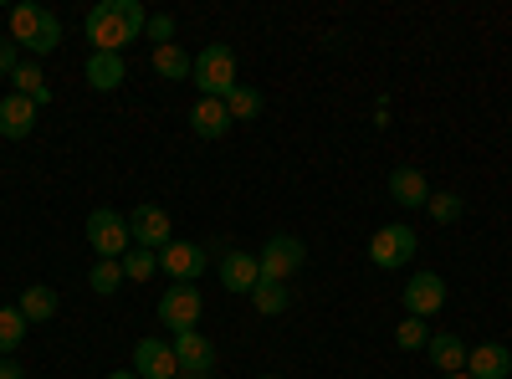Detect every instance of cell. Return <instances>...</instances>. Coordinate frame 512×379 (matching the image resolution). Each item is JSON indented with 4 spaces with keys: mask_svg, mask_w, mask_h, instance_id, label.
<instances>
[{
    "mask_svg": "<svg viewBox=\"0 0 512 379\" xmlns=\"http://www.w3.org/2000/svg\"><path fill=\"white\" fill-rule=\"evenodd\" d=\"M144 26H149V11L139 6V0H103V6H93L88 21H82L93 52H118V57H123L128 41L144 36Z\"/></svg>",
    "mask_w": 512,
    "mask_h": 379,
    "instance_id": "6da1fadb",
    "label": "cell"
},
{
    "mask_svg": "<svg viewBox=\"0 0 512 379\" xmlns=\"http://www.w3.org/2000/svg\"><path fill=\"white\" fill-rule=\"evenodd\" d=\"M190 82L200 88V98H231V88H236V52L226 47V41H210V47L195 57Z\"/></svg>",
    "mask_w": 512,
    "mask_h": 379,
    "instance_id": "7a4b0ae2",
    "label": "cell"
},
{
    "mask_svg": "<svg viewBox=\"0 0 512 379\" xmlns=\"http://www.w3.org/2000/svg\"><path fill=\"white\" fill-rule=\"evenodd\" d=\"M88 246L98 262H123V251L134 246V236H128V216L113 205H98L88 216Z\"/></svg>",
    "mask_w": 512,
    "mask_h": 379,
    "instance_id": "3957f363",
    "label": "cell"
},
{
    "mask_svg": "<svg viewBox=\"0 0 512 379\" xmlns=\"http://www.w3.org/2000/svg\"><path fill=\"white\" fill-rule=\"evenodd\" d=\"M415 251H420V236L405 226V221H390V226H379L369 236V262L379 272H395V267H410L415 262Z\"/></svg>",
    "mask_w": 512,
    "mask_h": 379,
    "instance_id": "277c9868",
    "label": "cell"
},
{
    "mask_svg": "<svg viewBox=\"0 0 512 379\" xmlns=\"http://www.w3.org/2000/svg\"><path fill=\"white\" fill-rule=\"evenodd\" d=\"M308 262V246L297 241V236H272L262 251H256V267H262V282H292L297 272H303Z\"/></svg>",
    "mask_w": 512,
    "mask_h": 379,
    "instance_id": "5b68a950",
    "label": "cell"
},
{
    "mask_svg": "<svg viewBox=\"0 0 512 379\" xmlns=\"http://www.w3.org/2000/svg\"><path fill=\"white\" fill-rule=\"evenodd\" d=\"M159 323L175 328V333L200 328V287H190V282L164 287V298H159Z\"/></svg>",
    "mask_w": 512,
    "mask_h": 379,
    "instance_id": "8992f818",
    "label": "cell"
},
{
    "mask_svg": "<svg viewBox=\"0 0 512 379\" xmlns=\"http://www.w3.org/2000/svg\"><path fill=\"white\" fill-rule=\"evenodd\" d=\"M128 236H134V246L164 251L169 241H175V221H169L164 205H134V216H128Z\"/></svg>",
    "mask_w": 512,
    "mask_h": 379,
    "instance_id": "52a82bcc",
    "label": "cell"
},
{
    "mask_svg": "<svg viewBox=\"0 0 512 379\" xmlns=\"http://www.w3.org/2000/svg\"><path fill=\"white\" fill-rule=\"evenodd\" d=\"M205 262H210L205 246H200V241H180V236L159 251V272H164L169 282H195V277L205 272Z\"/></svg>",
    "mask_w": 512,
    "mask_h": 379,
    "instance_id": "ba28073f",
    "label": "cell"
},
{
    "mask_svg": "<svg viewBox=\"0 0 512 379\" xmlns=\"http://www.w3.org/2000/svg\"><path fill=\"white\" fill-rule=\"evenodd\" d=\"M134 374L139 379H180V359L169 339H139L134 344Z\"/></svg>",
    "mask_w": 512,
    "mask_h": 379,
    "instance_id": "9c48e42d",
    "label": "cell"
},
{
    "mask_svg": "<svg viewBox=\"0 0 512 379\" xmlns=\"http://www.w3.org/2000/svg\"><path fill=\"white\" fill-rule=\"evenodd\" d=\"M446 308V282H441V272H415L410 282H405V313L410 318H431V313H441Z\"/></svg>",
    "mask_w": 512,
    "mask_h": 379,
    "instance_id": "30bf717a",
    "label": "cell"
},
{
    "mask_svg": "<svg viewBox=\"0 0 512 379\" xmlns=\"http://www.w3.org/2000/svg\"><path fill=\"white\" fill-rule=\"evenodd\" d=\"M169 344H175L180 374H210V364H216V344H210L200 328H190V333H175Z\"/></svg>",
    "mask_w": 512,
    "mask_h": 379,
    "instance_id": "8fae6325",
    "label": "cell"
},
{
    "mask_svg": "<svg viewBox=\"0 0 512 379\" xmlns=\"http://www.w3.org/2000/svg\"><path fill=\"white\" fill-rule=\"evenodd\" d=\"M190 129H195L200 139H226V134H231V108H226V98H200V103L190 108Z\"/></svg>",
    "mask_w": 512,
    "mask_h": 379,
    "instance_id": "7c38bea8",
    "label": "cell"
},
{
    "mask_svg": "<svg viewBox=\"0 0 512 379\" xmlns=\"http://www.w3.org/2000/svg\"><path fill=\"white\" fill-rule=\"evenodd\" d=\"M31 129H36V103L21 93L0 98V139H26Z\"/></svg>",
    "mask_w": 512,
    "mask_h": 379,
    "instance_id": "4fadbf2b",
    "label": "cell"
},
{
    "mask_svg": "<svg viewBox=\"0 0 512 379\" xmlns=\"http://www.w3.org/2000/svg\"><path fill=\"white\" fill-rule=\"evenodd\" d=\"M256 282H262V267H256L251 251H226V257H221V287L226 292H246V298H251Z\"/></svg>",
    "mask_w": 512,
    "mask_h": 379,
    "instance_id": "5bb4252c",
    "label": "cell"
},
{
    "mask_svg": "<svg viewBox=\"0 0 512 379\" xmlns=\"http://www.w3.org/2000/svg\"><path fill=\"white\" fill-rule=\"evenodd\" d=\"M466 374L472 379H507L512 374V349L507 344H477L466 354Z\"/></svg>",
    "mask_w": 512,
    "mask_h": 379,
    "instance_id": "9a60e30c",
    "label": "cell"
},
{
    "mask_svg": "<svg viewBox=\"0 0 512 379\" xmlns=\"http://www.w3.org/2000/svg\"><path fill=\"white\" fill-rule=\"evenodd\" d=\"M390 195H395V205H410V210H420L425 200H431V180H425L415 164H400V170L390 175Z\"/></svg>",
    "mask_w": 512,
    "mask_h": 379,
    "instance_id": "2e32d148",
    "label": "cell"
},
{
    "mask_svg": "<svg viewBox=\"0 0 512 379\" xmlns=\"http://www.w3.org/2000/svg\"><path fill=\"white\" fill-rule=\"evenodd\" d=\"M123 77H128V62L118 52H88V82H93V93L123 88Z\"/></svg>",
    "mask_w": 512,
    "mask_h": 379,
    "instance_id": "e0dca14e",
    "label": "cell"
},
{
    "mask_svg": "<svg viewBox=\"0 0 512 379\" xmlns=\"http://www.w3.org/2000/svg\"><path fill=\"white\" fill-rule=\"evenodd\" d=\"M425 354H431V364H436L441 374H461V369H466V354H472V349L461 344V333H431Z\"/></svg>",
    "mask_w": 512,
    "mask_h": 379,
    "instance_id": "ac0fdd59",
    "label": "cell"
},
{
    "mask_svg": "<svg viewBox=\"0 0 512 379\" xmlns=\"http://www.w3.org/2000/svg\"><path fill=\"white\" fill-rule=\"evenodd\" d=\"M149 67L164 77V82H185L190 72H195V57L180 47V41H169V47H154V57H149Z\"/></svg>",
    "mask_w": 512,
    "mask_h": 379,
    "instance_id": "d6986e66",
    "label": "cell"
},
{
    "mask_svg": "<svg viewBox=\"0 0 512 379\" xmlns=\"http://www.w3.org/2000/svg\"><path fill=\"white\" fill-rule=\"evenodd\" d=\"M11 93H21V98H31V103L41 108V103H52V82L41 77L36 62H21V67L11 72Z\"/></svg>",
    "mask_w": 512,
    "mask_h": 379,
    "instance_id": "ffe728a7",
    "label": "cell"
},
{
    "mask_svg": "<svg viewBox=\"0 0 512 379\" xmlns=\"http://www.w3.org/2000/svg\"><path fill=\"white\" fill-rule=\"evenodd\" d=\"M16 308H21L26 323H52V313H57V292H52V287H41V282H36V287H21V303H16Z\"/></svg>",
    "mask_w": 512,
    "mask_h": 379,
    "instance_id": "44dd1931",
    "label": "cell"
},
{
    "mask_svg": "<svg viewBox=\"0 0 512 379\" xmlns=\"http://www.w3.org/2000/svg\"><path fill=\"white\" fill-rule=\"evenodd\" d=\"M251 303H256V313H262V318H282L287 303H292V287L287 282H256L251 287Z\"/></svg>",
    "mask_w": 512,
    "mask_h": 379,
    "instance_id": "7402d4cb",
    "label": "cell"
},
{
    "mask_svg": "<svg viewBox=\"0 0 512 379\" xmlns=\"http://www.w3.org/2000/svg\"><path fill=\"white\" fill-rule=\"evenodd\" d=\"M41 16H47V6H36V0H21V6L11 11V41H16V47H31V41H36Z\"/></svg>",
    "mask_w": 512,
    "mask_h": 379,
    "instance_id": "603a6c76",
    "label": "cell"
},
{
    "mask_svg": "<svg viewBox=\"0 0 512 379\" xmlns=\"http://www.w3.org/2000/svg\"><path fill=\"white\" fill-rule=\"evenodd\" d=\"M159 272V251H149V246H128L123 251V277L128 282H149Z\"/></svg>",
    "mask_w": 512,
    "mask_h": 379,
    "instance_id": "cb8c5ba5",
    "label": "cell"
},
{
    "mask_svg": "<svg viewBox=\"0 0 512 379\" xmlns=\"http://www.w3.org/2000/svg\"><path fill=\"white\" fill-rule=\"evenodd\" d=\"M461 195H451V190H431V200H425V216H431L436 226H456L461 221Z\"/></svg>",
    "mask_w": 512,
    "mask_h": 379,
    "instance_id": "d4e9b609",
    "label": "cell"
},
{
    "mask_svg": "<svg viewBox=\"0 0 512 379\" xmlns=\"http://www.w3.org/2000/svg\"><path fill=\"white\" fill-rule=\"evenodd\" d=\"M26 318H21V308H0V359L6 354H16L21 349V339H26Z\"/></svg>",
    "mask_w": 512,
    "mask_h": 379,
    "instance_id": "484cf974",
    "label": "cell"
},
{
    "mask_svg": "<svg viewBox=\"0 0 512 379\" xmlns=\"http://www.w3.org/2000/svg\"><path fill=\"white\" fill-rule=\"evenodd\" d=\"M226 108H231V123H246V118H256V113H262V93H256V88H246V82H236V88H231V98H226Z\"/></svg>",
    "mask_w": 512,
    "mask_h": 379,
    "instance_id": "4316f807",
    "label": "cell"
},
{
    "mask_svg": "<svg viewBox=\"0 0 512 379\" xmlns=\"http://www.w3.org/2000/svg\"><path fill=\"white\" fill-rule=\"evenodd\" d=\"M88 282H93V292H103V298H113V292H118V287H123L128 277H123V262H93Z\"/></svg>",
    "mask_w": 512,
    "mask_h": 379,
    "instance_id": "83f0119b",
    "label": "cell"
},
{
    "mask_svg": "<svg viewBox=\"0 0 512 379\" xmlns=\"http://www.w3.org/2000/svg\"><path fill=\"white\" fill-rule=\"evenodd\" d=\"M395 344H400L405 354H415V349L431 344V328H425V318H410V313H405V323L395 328Z\"/></svg>",
    "mask_w": 512,
    "mask_h": 379,
    "instance_id": "f1b7e54d",
    "label": "cell"
},
{
    "mask_svg": "<svg viewBox=\"0 0 512 379\" xmlns=\"http://www.w3.org/2000/svg\"><path fill=\"white\" fill-rule=\"evenodd\" d=\"M57 47H62V21L47 11V16H41V31H36V41H31L26 52H31V57H47V52H57Z\"/></svg>",
    "mask_w": 512,
    "mask_h": 379,
    "instance_id": "f546056e",
    "label": "cell"
},
{
    "mask_svg": "<svg viewBox=\"0 0 512 379\" xmlns=\"http://www.w3.org/2000/svg\"><path fill=\"white\" fill-rule=\"evenodd\" d=\"M144 36L154 41V47H169V41H175V16H149Z\"/></svg>",
    "mask_w": 512,
    "mask_h": 379,
    "instance_id": "4dcf8cb0",
    "label": "cell"
},
{
    "mask_svg": "<svg viewBox=\"0 0 512 379\" xmlns=\"http://www.w3.org/2000/svg\"><path fill=\"white\" fill-rule=\"evenodd\" d=\"M21 67V57H16V41L11 36H0V77H11Z\"/></svg>",
    "mask_w": 512,
    "mask_h": 379,
    "instance_id": "1f68e13d",
    "label": "cell"
},
{
    "mask_svg": "<svg viewBox=\"0 0 512 379\" xmlns=\"http://www.w3.org/2000/svg\"><path fill=\"white\" fill-rule=\"evenodd\" d=\"M0 379H26V369L16 364V354H6V359H0Z\"/></svg>",
    "mask_w": 512,
    "mask_h": 379,
    "instance_id": "d6a6232c",
    "label": "cell"
},
{
    "mask_svg": "<svg viewBox=\"0 0 512 379\" xmlns=\"http://www.w3.org/2000/svg\"><path fill=\"white\" fill-rule=\"evenodd\" d=\"M108 379H139V374H134V369H113Z\"/></svg>",
    "mask_w": 512,
    "mask_h": 379,
    "instance_id": "836d02e7",
    "label": "cell"
},
{
    "mask_svg": "<svg viewBox=\"0 0 512 379\" xmlns=\"http://www.w3.org/2000/svg\"><path fill=\"white\" fill-rule=\"evenodd\" d=\"M441 379H472V374H466V369H461V374H441Z\"/></svg>",
    "mask_w": 512,
    "mask_h": 379,
    "instance_id": "e575fe53",
    "label": "cell"
},
{
    "mask_svg": "<svg viewBox=\"0 0 512 379\" xmlns=\"http://www.w3.org/2000/svg\"><path fill=\"white\" fill-rule=\"evenodd\" d=\"M256 379H277V374H256Z\"/></svg>",
    "mask_w": 512,
    "mask_h": 379,
    "instance_id": "d590c367",
    "label": "cell"
}]
</instances>
